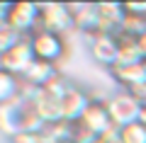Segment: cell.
Returning a JSON list of instances; mask_svg holds the SVG:
<instances>
[{"mask_svg": "<svg viewBox=\"0 0 146 143\" xmlns=\"http://www.w3.org/2000/svg\"><path fill=\"white\" fill-rule=\"evenodd\" d=\"M73 12V24L76 29L83 32L85 36H95L100 32V12H98V3H78V5H68Z\"/></svg>", "mask_w": 146, "mask_h": 143, "instance_id": "obj_8", "label": "cell"}, {"mask_svg": "<svg viewBox=\"0 0 146 143\" xmlns=\"http://www.w3.org/2000/svg\"><path fill=\"white\" fill-rule=\"evenodd\" d=\"M0 71H3V66H0Z\"/></svg>", "mask_w": 146, "mask_h": 143, "instance_id": "obj_30", "label": "cell"}, {"mask_svg": "<svg viewBox=\"0 0 146 143\" xmlns=\"http://www.w3.org/2000/svg\"><path fill=\"white\" fill-rule=\"evenodd\" d=\"M71 87H73V82L68 80V78H63L61 73H58V75L54 78V80L49 82L46 87H42V90L46 92V95H51V97H56V100H63V97L68 95V90H71Z\"/></svg>", "mask_w": 146, "mask_h": 143, "instance_id": "obj_19", "label": "cell"}, {"mask_svg": "<svg viewBox=\"0 0 146 143\" xmlns=\"http://www.w3.org/2000/svg\"><path fill=\"white\" fill-rule=\"evenodd\" d=\"M139 46H141V53H144V61H146V34L139 36Z\"/></svg>", "mask_w": 146, "mask_h": 143, "instance_id": "obj_26", "label": "cell"}, {"mask_svg": "<svg viewBox=\"0 0 146 143\" xmlns=\"http://www.w3.org/2000/svg\"><path fill=\"white\" fill-rule=\"evenodd\" d=\"M29 46H32V53H34L36 61L54 63V66H58L68 53L66 39L54 34V32H46V29H36L29 36Z\"/></svg>", "mask_w": 146, "mask_h": 143, "instance_id": "obj_1", "label": "cell"}, {"mask_svg": "<svg viewBox=\"0 0 146 143\" xmlns=\"http://www.w3.org/2000/svg\"><path fill=\"white\" fill-rule=\"evenodd\" d=\"M22 39H25V36L17 34L15 29H10L7 24H5V27H0V56H5L12 46H17Z\"/></svg>", "mask_w": 146, "mask_h": 143, "instance_id": "obj_20", "label": "cell"}, {"mask_svg": "<svg viewBox=\"0 0 146 143\" xmlns=\"http://www.w3.org/2000/svg\"><path fill=\"white\" fill-rule=\"evenodd\" d=\"M110 78L119 85V90H136V87L146 85V68L144 63H139V66H115L110 68Z\"/></svg>", "mask_w": 146, "mask_h": 143, "instance_id": "obj_10", "label": "cell"}, {"mask_svg": "<svg viewBox=\"0 0 146 143\" xmlns=\"http://www.w3.org/2000/svg\"><path fill=\"white\" fill-rule=\"evenodd\" d=\"M88 49H90V56L95 58V63H100V66H105L110 71L117 63L119 39H117V34H102V32H98L95 36H90Z\"/></svg>", "mask_w": 146, "mask_h": 143, "instance_id": "obj_6", "label": "cell"}, {"mask_svg": "<svg viewBox=\"0 0 146 143\" xmlns=\"http://www.w3.org/2000/svg\"><path fill=\"white\" fill-rule=\"evenodd\" d=\"M105 107L110 112V119L117 129H124L129 124L139 121V112H141V102L127 90H117L112 95H107Z\"/></svg>", "mask_w": 146, "mask_h": 143, "instance_id": "obj_2", "label": "cell"}, {"mask_svg": "<svg viewBox=\"0 0 146 143\" xmlns=\"http://www.w3.org/2000/svg\"><path fill=\"white\" fill-rule=\"evenodd\" d=\"M7 143H46V138H44V133H15V136L7 138Z\"/></svg>", "mask_w": 146, "mask_h": 143, "instance_id": "obj_22", "label": "cell"}, {"mask_svg": "<svg viewBox=\"0 0 146 143\" xmlns=\"http://www.w3.org/2000/svg\"><path fill=\"white\" fill-rule=\"evenodd\" d=\"M34 61H36V58H34V53H32L29 39H22L17 46H12L5 56H0V66H3V71L10 73V75H15V78H22L27 71H29V66Z\"/></svg>", "mask_w": 146, "mask_h": 143, "instance_id": "obj_5", "label": "cell"}, {"mask_svg": "<svg viewBox=\"0 0 146 143\" xmlns=\"http://www.w3.org/2000/svg\"><path fill=\"white\" fill-rule=\"evenodd\" d=\"M10 5L12 3H0V27L7 24V15H10Z\"/></svg>", "mask_w": 146, "mask_h": 143, "instance_id": "obj_24", "label": "cell"}, {"mask_svg": "<svg viewBox=\"0 0 146 143\" xmlns=\"http://www.w3.org/2000/svg\"><path fill=\"white\" fill-rule=\"evenodd\" d=\"M117 39H119V53H117L115 66H139V63H144V53H141L139 39L127 36V34H117Z\"/></svg>", "mask_w": 146, "mask_h": 143, "instance_id": "obj_14", "label": "cell"}, {"mask_svg": "<svg viewBox=\"0 0 146 143\" xmlns=\"http://www.w3.org/2000/svg\"><path fill=\"white\" fill-rule=\"evenodd\" d=\"M39 29L54 32V34H58V36H63L66 32L76 29L71 7L61 5V3H46V5H39Z\"/></svg>", "mask_w": 146, "mask_h": 143, "instance_id": "obj_3", "label": "cell"}, {"mask_svg": "<svg viewBox=\"0 0 146 143\" xmlns=\"http://www.w3.org/2000/svg\"><path fill=\"white\" fill-rule=\"evenodd\" d=\"M90 90H85V87L76 85L73 82V87L68 90V95L61 100V112H63V121L68 124H76L80 117H83V112L90 107Z\"/></svg>", "mask_w": 146, "mask_h": 143, "instance_id": "obj_7", "label": "cell"}, {"mask_svg": "<svg viewBox=\"0 0 146 143\" xmlns=\"http://www.w3.org/2000/svg\"><path fill=\"white\" fill-rule=\"evenodd\" d=\"M78 124L85 126L88 131H93L95 136H102V133H107L110 129L115 126L112 119H110V112L105 107V102H90V107L83 112V117L78 119Z\"/></svg>", "mask_w": 146, "mask_h": 143, "instance_id": "obj_9", "label": "cell"}, {"mask_svg": "<svg viewBox=\"0 0 146 143\" xmlns=\"http://www.w3.org/2000/svg\"><path fill=\"white\" fill-rule=\"evenodd\" d=\"M32 107L36 109V114L42 117L44 124H58V121H63L61 100H56V97H51V95H46L44 90H39V92L34 95Z\"/></svg>", "mask_w": 146, "mask_h": 143, "instance_id": "obj_12", "label": "cell"}, {"mask_svg": "<svg viewBox=\"0 0 146 143\" xmlns=\"http://www.w3.org/2000/svg\"><path fill=\"white\" fill-rule=\"evenodd\" d=\"M56 75H58V66H54V63H44V61H34L29 66V71H27L20 80L25 82V85L34 87V90H42V87H46Z\"/></svg>", "mask_w": 146, "mask_h": 143, "instance_id": "obj_13", "label": "cell"}, {"mask_svg": "<svg viewBox=\"0 0 146 143\" xmlns=\"http://www.w3.org/2000/svg\"><path fill=\"white\" fill-rule=\"evenodd\" d=\"M100 12V32L102 34H119L124 22V5L122 3H98Z\"/></svg>", "mask_w": 146, "mask_h": 143, "instance_id": "obj_11", "label": "cell"}, {"mask_svg": "<svg viewBox=\"0 0 146 143\" xmlns=\"http://www.w3.org/2000/svg\"><path fill=\"white\" fill-rule=\"evenodd\" d=\"M7 27L29 39L39 29V5L36 3H12L10 15H7Z\"/></svg>", "mask_w": 146, "mask_h": 143, "instance_id": "obj_4", "label": "cell"}, {"mask_svg": "<svg viewBox=\"0 0 146 143\" xmlns=\"http://www.w3.org/2000/svg\"><path fill=\"white\" fill-rule=\"evenodd\" d=\"M122 5H124V15L144 17L146 20V3H122Z\"/></svg>", "mask_w": 146, "mask_h": 143, "instance_id": "obj_23", "label": "cell"}, {"mask_svg": "<svg viewBox=\"0 0 146 143\" xmlns=\"http://www.w3.org/2000/svg\"><path fill=\"white\" fill-rule=\"evenodd\" d=\"M131 95H134V97L141 102V107H146V85H141V87H136V90H131Z\"/></svg>", "mask_w": 146, "mask_h": 143, "instance_id": "obj_25", "label": "cell"}, {"mask_svg": "<svg viewBox=\"0 0 146 143\" xmlns=\"http://www.w3.org/2000/svg\"><path fill=\"white\" fill-rule=\"evenodd\" d=\"M98 138L100 136H95L93 131H88L85 126H80L78 121L73 124V141L76 143H98Z\"/></svg>", "mask_w": 146, "mask_h": 143, "instance_id": "obj_21", "label": "cell"}, {"mask_svg": "<svg viewBox=\"0 0 146 143\" xmlns=\"http://www.w3.org/2000/svg\"><path fill=\"white\" fill-rule=\"evenodd\" d=\"M66 143H76V141H66Z\"/></svg>", "mask_w": 146, "mask_h": 143, "instance_id": "obj_28", "label": "cell"}, {"mask_svg": "<svg viewBox=\"0 0 146 143\" xmlns=\"http://www.w3.org/2000/svg\"><path fill=\"white\" fill-rule=\"evenodd\" d=\"M119 34L134 36V39L144 36V34H146V20H144V17H131V15H127V17H124V22H122Z\"/></svg>", "mask_w": 146, "mask_h": 143, "instance_id": "obj_18", "label": "cell"}, {"mask_svg": "<svg viewBox=\"0 0 146 143\" xmlns=\"http://www.w3.org/2000/svg\"><path fill=\"white\" fill-rule=\"evenodd\" d=\"M42 133L46 138V143H66V141H73V124H68V121L46 124Z\"/></svg>", "mask_w": 146, "mask_h": 143, "instance_id": "obj_16", "label": "cell"}, {"mask_svg": "<svg viewBox=\"0 0 146 143\" xmlns=\"http://www.w3.org/2000/svg\"><path fill=\"white\" fill-rule=\"evenodd\" d=\"M139 124L146 126V107H141V112H139Z\"/></svg>", "mask_w": 146, "mask_h": 143, "instance_id": "obj_27", "label": "cell"}, {"mask_svg": "<svg viewBox=\"0 0 146 143\" xmlns=\"http://www.w3.org/2000/svg\"><path fill=\"white\" fill-rule=\"evenodd\" d=\"M144 68H146V61H144Z\"/></svg>", "mask_w": 146, "mask_h": 143, "instance_id": "obj_29", "label": "cell"}, {"mask_svg": "<svg viewBox=\"0 0 146 143\" xmlns=\"http://www.w3.org/2000/svg\"><path fill=\"white\" fill-rule=\"evenodd\" d=\"M20 87H22V80L10 73L0 71V107L3 104H10L12 100L20 95Z\"/></svg>", "mask_w": 146, "mask_h": 143, "instance_id": "obj_15", "label": "cell"}, {"mask_svg": "<svg viewBox=\"0 0 146 143\" xmlns=\"http://www.w3.org/2000/svg\"><path fill=\"white\" fill-rule=\"evenodd\" d=\"M119 138H122V143H146V126L134 121L129 126L119 129Z\"/></svg>", "mask_w": 146, "mask_h": 143, "instance_id": "obj_17", "label": "cell"}]
</instances>
